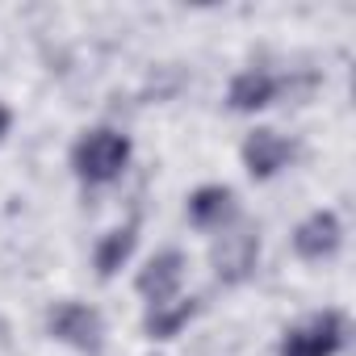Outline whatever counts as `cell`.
Listing matches in <instances>:
<instances>
[{
	"instance_id": "cell-1",
	"label": "cell",
	"mask_w": 356,
	"mask_h": 356,
	"mask_svg": "<svg viewBox=\"0 0 356 356\" xmlns=\"http://www.w3.org/2000/svg\"><path fill=\"white\" fill-rule=\"evenodd\" d=\"M130 159V138L118 134V130H88L76 147H72V168L80 181L88 185H109L122 176Z\"/></svg>"
},
{
	"instance_id": "cell-2",
	"label": "cell",
	"mask_w": 356,
	"mask_h": 356,
	"mask_svg": "<svg viewBox=\"0 0 356 356\" xmlns=\"http://www.w3.org/2000/svg\"><path fill=\"white\" fill-rule=\"evenodd\" d=\"M343 348V318L335 310L314 314L310 323L293 327L281 343V356H335Z\"/></svg>"
},
{
	"instance_id": "cell-3",
	"label": "cell",
	"mask_w": 356,
	"mask_h": 356,
	"mask_svg": "<svg viewBox=\"0 0 356 356\" xmlns=\"http://www.w3.org/2000/svg\"><path fill=\"white\" fill-rule=\"evenodd\" d=\"M47 327H51L55 339H63V343H72L80 352H97L101 348V314L92 306H84V302H59L51 310Z\"/></svg>"
},
{
	"instance_id": "cell-4",
	"label": "cell",
	"mask_w": 356,
	"mask_h": 356,
	"mask_svg": "<svg viewBox=\"0 0 356 356\" xmlns=\"http://www.w3.org/2000/svg\"><path fill=\"white\" fill-rule=\"evenodd\" d=\"M256 252H260V239H256V231H248V227H239V231H227V235L214 243V268H218V277H222L227 285L243 281V277L256 268Z\"/></svg>"
},
{
	"instance_id": "cell-5",
	"label": "cell",
	"mask_w": 356,
	"mask_h": 356,
	"mask_svg": "<svg viewBox=\"0 0 356 356\" xmlns=\"http://www.w3.org/2000/svg\"><path fill=\"white\" fill-rule=\"evenodd\" d=\"M181 277H185V256L176 252V248H168V252H159V256L147 260V268L138 273L134 285H138L143 298H151V306H159V302H172Z\"/></svg>"
},
{
	"instance_id": "cell-6",
	"label": "cell",
	"mask_w": 356,
	"mask_h": 356,
	"mask_svg": "<svg viewBox=\"0 0 356 356\" xmlns=\"http://www.w3.org/2000/svg\"><path fill=\"white\" fill-rule=\"evenodd\" d=\"M339 239H343L339 218H335L331 210H318V214H310V218L293 231V252H298L302 260H323V256H331V252L339 248Z\"/></svg>"
},
{
	"instance_id": "cell-7",
	"label": "cell",
	"mask_w": 356,
	"mask_h": 356,
	"mask_svg": "<svg viewBox=\"0 0 356 356\" xmlns=\"http://www.w3.org/2000/svg\"><path fill=\"white\" fill-rule=\"evenodd\" d=\"M289 159V143L277 134V130H252L248 143H243V163L248 172L256 176V181H268V176H277Z\"/></svg>"
},
{
	"instance_id": "cell-8",
	"label": "cell",
	"mask_w": 356,
	"mask_h": 356,
	"mask_svg": "<svg viewBox=\"0 0 356 356\" xmlns=\"http://www.w3.org/2000/svg\"><path fill=\"white\" fill-rule=\"evenodd\" d=\"M227 101H231V109H239V113L264 109V105L277 101V80H273L268 72H239V76L231 80Z\"/></svg>"
},
{
	"instance_id": "cell-9",
	"label": "cell",
	"mask_w": 356,
	"mask_h": 356,
	"mask_svg": "<svg viewBox=\"0 0 356 356\" xmlns=\"http://www.w3.org/2000/svg\"><path fill=\"white\" fill-rule=\"evenodd\" d=\"M189 218L197 227H222L235 218V193L227 185H206L189 197Z\"/></svg>"
},
{
	"instance_id": "cell-10",
	"label": "cell",
	"mask_w": 356,
	"mask_h": 356,
	"mask_svg": "<svg viewBox=\"0 0 356 356\" xmlns=\"http://www.w3.org/2000/svg\"><path fill=\"white\" fill-rule=\"evenodd\" d=\"M193 314H197V302H193V298H181V302H159V306H151V310H147L143 327H147V335H151V339H172V335L181 331Z\"/></svg>"
},
{
	"instance_id": "cell-11",
	"label": "cell",
	"mask_w": 356,
	"mask_h": 356,
	"mask_svg": "<svg viewBox=\"0 0 356 356\" xmlns=\"http://www.w3.org/2000/svg\"><path fill=\"white\" fill-rule=\"evenodd\" d=\"M138 227L134 222H126V227H118V231H109L101 243H97V252H92V264H97V277H113L126 260H130V252H134V235Z\"/></svg>"
},
{
	"instance_id": "cell-12",
	"label": "cell",
	"mask_w": 356,
	"mask_h": 356,
	"mask_svg": "<svg viewBox=\"0 0 356 356\" xmlns=\"http://www.w3.org/2000/svg\"><path fill=\"white\" fill-rule=\"evenodd\" d=\"M5 130H9V109L0 105V134H5Z\"/></svg>"
}]
</instances>
